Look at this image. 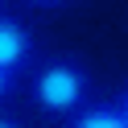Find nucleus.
I'll return each instance as SVG.
<instances>
[{
	"label": "nucleus",
	"instance_id": "obj_5",
	"mask_svg": "<svg viewBox=\"0 0 128 128\" xmlns=\"http://www.w3.org/2000/svg\"><path fill=\"white\" fill-rule=\"evenodd\" d=\"M116 112H120V120H124V128H128V87L120 91V99H116Z\"/></svg>",
	"mask_w": 128,
	"mask_h": 128
},
{
	"label": "nucleus",
	"instance_id": "obj_4",
	"mask_svg": "<svg viewBox=\"0 0 128 128\" xmlns=\"http://www.w3.org/2000/svg\"><path fill=\"white\" fill-rule=\"evenodd\" d=\"M17 87H21V78H17V74H8V70H0V103L8 99V95H17Z\"/></svg>",
	"mask_w": 128,
	"mask_h": 128
},
{
	"label": "nucleus",
	"instance_id": "obj_7",
	"mask_svg": "<svg viewBox=\"0 0 128 128\" xmlns=\"http://www.w3.org/2000/svg\"><path fill=\"white\" fill-rule=\"evenodd\" d=\"M29 4H42V8H54V4H66V0H29Z\"/></svg>",
	"mask_w": 128,
	"mask_h": 128
},
{
	"label": "nucleus",
	"instance_id": "obj_3",
	"mask_svg": "<svg viewBox=\"0 0 128 128\" xmlns=\"http://www.w3.org/2000/svg\"><path fill=\"white\" fill-rule=\"evenodd\" d=\"M66 128H124L116 103H87L66 120Z\"/></svg>",
	"mask_w": 128,
	"mask_h": 128
},
{
	"label": "nucleus",
	"instance_id": "obj_1",
	"mask_svg": "<svg viewBox=\"0 0 128 128\" xmlns=\"http://www.w3.org/2000/svg\"><path fill=\"white\" fill-rule=\"evenodd\" d=\"M29 99L37 112L54 120H70L78 108L91 103V70L70 54H54V58L37 62L29 74Z\"/></svg>",
	"mask_w": 128,
	"mask_h": 128
},
{
	"label": "nucleus",
	"instance_id": "obj_6",
	"mask_svg": "<svg viewBox=\"0 0 128 128\" xmlns=\"http://www.w3.org/2000/svg\"><path fill=\"white\" fill-rule=\"evenodd\" d=\"M0 128H25V124H21V120H12V116H4V112H0Z\"/></svg>",
	"mask_w": 128,
	"mask_h": 128
},
{
	"label": "nucleus",
	"instance_id": "obj_2",
	"mask_svg": "<svg viewBox=\"0 0 128 128\" xmlns=\"http://www.w3.org/2000/svg\"><path fill=\"white\" fill-rule=\"evenodd\" d=\"M33 58H37V42L29 33V25L0 12V70H8V74L21 78L33 66Z\"/></svg>",
	"mask_w": 128,
	"mask_h": 128
}]
</instances>
